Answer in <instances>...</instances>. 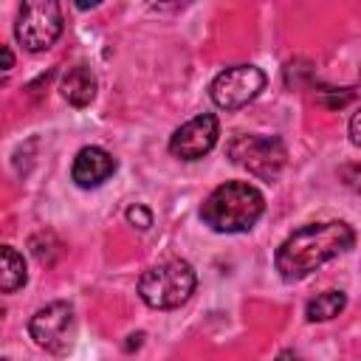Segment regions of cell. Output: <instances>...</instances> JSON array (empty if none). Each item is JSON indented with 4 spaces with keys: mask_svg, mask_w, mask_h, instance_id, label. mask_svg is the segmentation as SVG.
Listing matches in <instances>:
<instances>
[{
    "mask_svg": "<svg viewBox=\"0 0 361 361\" xmlns=\"http://www.w3.org/2000/svg\"><path fill=\"white\" fill-rule=\"evenodd\" d=\"M347 307V293L344 290H322L305 305L307 322H330Z\"/></svg>",
    "mask_w": 361,
    "mask_h": 361,
    "instance_id": "8fae6325",
    "label": "cell"
},
{
    "mask_svg": "<svg viewBox=\"0 0 361 361\" xmlns=\"http://www.w3.org/2000/svg\"><path fill=\"white\" fill-rule=\"evenodd\" d=\"M262 90L265 73L257 65H231L220 71L209 85V96L220 110H240L248 102H254Z\"/></svg>",
    "mask_w": 361,
    "mask_h": 361,
    "instance_id": "8992f818",
    "label": "cell"
},
{
    "mask_svg": "<svg viewBox=\"0 0 361 361\" xmlns=\"http://www.w3.org/2000/svg\"><path fill=\"white\" fill-rule=\"evenodd\" d=\"M116 166H118V164H116V158H113L107 149L90 144V147H82V149L76 152V158H73V164H71V178H73L76 186L93 189V186H102V183L116 172Z\"/></svg>",
    "mask_w": 361,
    "mask_h": 361,
    "instance_id": "9c48e42d",
    "label": "cell"
},
{
    "mask_svg": "<svg viewBox=\"0 0 361 361\" xmlns=\"http://www.w3.org/2000/svg\"><path fill=\"white\" fill-rule=\"evenodd\" d=\"M353 243L355 231L344 220L307 223L282 240V245L274 254V265L285 282H299L333 257L350 251Z\"/></svg>",
    "mask_w": 361,
    "mask_h": 361,
    "instance_id": "6da1fadb",
    "label": "cell"
},
{
    "mask_svg": "<svg viewBox=\"0 0 361 361\" xmlns=\"http://www.w3.org/2000/svg\"><path fill=\"white\" fill-rule=\"evenodd\" d=\"M197 285V274L186 259H164L152 268H147L138 279V296L147 307L152 310H172L180 307L183 302H189V296L195 293Z\"/></svg>",
    "mask_w": 361,
    "mask_h": 361,
    "instance_id": "3957f363",
    "label": "cell"
},
{
    "mask_svg": "<svg viewBox=\"0 0 361 361\" xmlns=\"http://www.w3.org/2000/svg\"><path fill=\"white\" fill-rule=\"evenodd\" d=\"M350 141L355 144V147H361V107L353 113V118H350Z\"/></svg>",
    "mask_w": 361,
    "mask_h": 361,
    "instance_id": "5bb4252c",
    "label": "cell"
},
{
    "mask_svg": "<svg viewBox=\"0 0 361 361\" xmlns=\"http://www.w3.org/2000/svg\"><path fill=\"white\" fill-rule=\"evenodd\" d=\"M11 65H14L11 48H8V45H3V73H8V71H11Z\"/></svg>",
    "mask_w": 361,
    "mask_h": 361,
    "instance_id": "9a60e30c",
    "label": "cell"
},
{
    "mask_svg": "<svg viewBox=\"0 0 361 361\" xmlns=\"http://www.w3.org/2000/svg\"><path fill=\"white\" fill-rule=\"evenodd\" d=\"M220 135V121L214 113H200L195 118H189L186 124H180L172 138H169V152L180 161H197L206 152L214 149Z\"/></svg>",
    "mask_w": 361,
    "mask_h": 361,
    "instance_id": "ba28073f",
    "label": "cell"
},
{
    "mask_svg": "<svg viewBox=\"0 0 361 361\" xmlns=\"http://www.w3.org/2000/svg\"><path fill=\"white\" fill-rule=\"evenodd\" d=\"M59 90L65 96L68 104L73 107H87L93 99H96V76L87 65H71L59 82Z\"/></svg>",
    "mask_w": 361,
    "mask_h": 361,
    "instance_id": "30bf717a",
    "label": "cell"
},
{
    "mask_svg": "<svg viewBox=\"0 0 361 361\" xmlns=\"http://www.w3.org/2000/svg\"><path fill=\"white\" fill-rule=\"evenodd\" d=\"M226 155L243 166L248 175L259 180H276L285 169L288 149L282 138L276 135H257V133H240L226 144Z\"/></svg>",
    "mask_w": 361,
    "mask_h": 361,
    "instance_id": "277c9868",
    "label": "cell"
},
{
    "mask_svg": "<svg viewBox=\"0 0 361 361\" xmlns=\"http://www.w3.org/2000/svg\"><path fill=\"white\" fill-rule=\"evenodd\" d=\"M3 271H0V288L3 293H14L17 288L25 285L28 279V271H25V259L23 254H17L11 245H3Z\"/></svg>",
    "mask_w": 361,
    "mask_h": 361,
    "instance_id": "7c38bea8",
    "label": "cell"
},
{
    "mask_svg": "<svg viewBox=\"0 0 361 361\" xmlns=\"http://www.w3.org/2000/svg\"><path fill=\"white\" fill-rule=\"evenodd\" d=\"M274 361H302V358H299V355H296L293 350H282V353H279V355H276Z\"/></svg>",
    "mask_w": 361,
    "mask_h": 361,
    "instance_id": "2e32d148",
    "label": "cell"
},
{
    "mask_svg": "<svg viewBox=\"0 0 361 361\" xmlns=\"http://www.w3.org/2000/svg\"><path fill=\"white\" fill-rule=\"evenodd\" d=\"M265 212V197L245 180H226L200 206V220L220 234L248 231Z\"/></svg>",
    "mask_w": 361,
    "mask_h": 361,
    "instance_id": "7a4b0ae2",
    "label": "cell"
},
{
    "mask_svg": "<svg viewBox=\"0 0 361 361\" xmlns=\"http://www.w3.org/2000/svg\"><path fill=\"white\" fill-rule=\"evenodd\" d=\"M62 34V6L54 0H28L20 6L17 23H14V37L17 42L37 54L51 48Z\"/></svg>",
    "mask_w": 361,
    "mask_h": 361,
    "instance_id": "5b68a950",
    "label": "cell"
},
{
    "mask_svg": "<svg viewBox=\"0 0 361 361\" xmlns=\"http://www.w3.org/2000/svg\"><path fill=\"white\" fill-rule=\"evenodd\" d=\"M3 361H8V358H3Z\"/></svg>",
    "mask_w": 361,
    "mask_h": 361,
    "instance_id": "e0dca14e",
    "label": "cell"
},
{
    "mask_svg": "<svg viewBox=\"0 0 361 361\" xmlns=\"http://www.w3.org/2000/svg\"><path fill=\"white\" fill-rule=\"evenodd\" d=\"M28 333L42 350L54 355H65L73 347V336H76L73 307L68 302H51L39 307L28 322Z\"/></svg>",
    "mask_w": 361,
    "mask_h": 361,
    "instance_id": "52a82bcc",
    "label": "cell"
},
{
    "mask_svg": "<svg viewBox=\"0 0 361 361\" xmlns=\"http://www.w3.org/2000/svg\"><path fill=\"white\" fill-rule=\"evenodd\" d=\"M124 217H127V223H130V226H135L138 231H147V228L152 226V212H149L147 206H141V203H133V206H127Z\"/></svg>",
    "mask_w": 361,
    "mask_h": 361,
    "instance_id": "4fadbf2b",
    "label": "cell"
}]
</instances>
